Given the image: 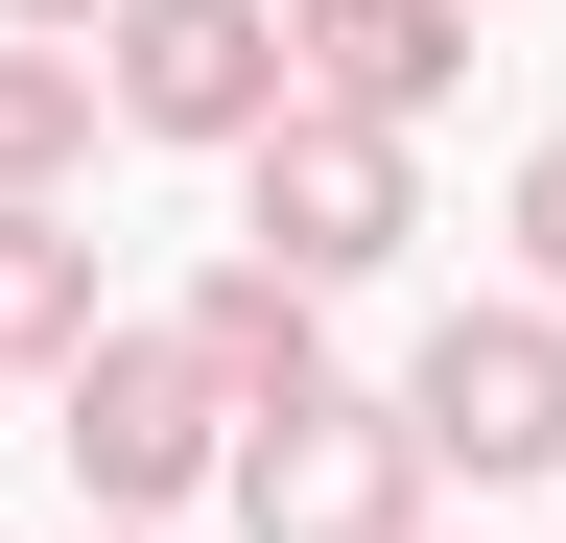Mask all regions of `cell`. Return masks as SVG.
I'll return each instance as SVG.
<instances>
[{
	"mask_svg": "<svg viewBox=\"0 0 566 543\" xmlns=\"http://www.w3.org/2000/svg\"><path fill=\"white\" fill-rule=\"evenodd\" d=\"M48 449H71V497H95V520H166L189 472H237V401H212L189 331H95V355L48 378Z\"/></svg>",
	"mask_w": 566,
	"mask_h": 543,
	"instance_id": "6da1fadb",
	"label": "cell"
},
{
	"mask_svg": "<svg viewBox=\"0 0 566 543\" xmlns=\"http://www.w3.org/2000/svg\"><path fill=\"white\" fill-rule=\"evenodd\" d=\"M424 237V166L378 143V118H307L283 95L237 143V260H283V284H378V260Z\"/></svg>",
	"mask_w": 566,
	"mask_h": 543,
	"instance_id": "7a4b0ae2",
	"label": "cell"
},
{
	"mask_svg": "<svg viewBox=\"0 0 566 543\" xmlns=\"http://www.w3.org/2000/svg\"><path fill=\"white\" fill-rule=\"evenodd\" d=\"M401 426H424V472H472V497H495V472H566V307L543 284L520 307H449L401 355Z\"/></svg>",
	"mask_w": 566,
	"mask_h": 543,
	"instance_id": "3957f363",
	"label": "cell"
},
{
	"mask_svg": "<svg viewBox=\"0 0 566 543\" xmlns=\"http://www.w3.org/2000/svg\"><path fill=\"white\" fill-rule=\"evenodd\" d=\"M237 543H424V426L354 401V378L237 426Z\"/></svg>",
	"mask_w": 566,
	"mask_h": 543,
	"instance_id": "277c9868",
	"label": "cell"
},
{
	"mask_svg": "<svg viewBox=\"0 0 566 543\" xmlns=\"http://www.w3.org/2000/svg\"><path fill=\"white\" fill-rule=\"evenodd\" d=\"M95 118L237 166L260 118H283V0H118V24H95Z\"/></svg>",
	"mask_w": 566,
	"mask_h": 543,
	"instance_id": "5b68a950",
	"label": "cell"
},
{
	"mask_svg": "<svg viewBox=\"0 0 566 543\" xmlns=\"http://www.w3.org/2000/svg\"><path fill=\"white\" fill-rule=\"evenodd\" d=\"M449 72H472V0H283V95L307 118H378L401 143Z\"/></svg>",
	"mask_w": 566,
	"mask_h": 543,
	"instance_id": "8992f818",
	"label": "cell"
},
{
	"mask_svg": "<svg viewBox=\"0 0 566 543\" xmlns=\"http://www.w3.org/2000/svg\"><path fill=\"white\" fill-rule=\"evenodd\" d=\"M166 331L212 355V401H237V426H283V401H331V284H283V260H212V284H189Z\"/></svg>",
	"mask_w": 566,
	"mask_h": 543,
	"instance_id": "52a82bcc",
	"label": "cell"
},
{
	"mask_svg": "<svg viewBox=\"0 0 566 543\" xmlns=\"http://www.w3.org/2000/svg\"><path fill=\"white\" fill-rule=\"evenodd\" d=\"M95 237H71V189H24V213H0V378H71L95 355Z\"/></svg>",
	"mask_w": 566,
	"mask_h": 543,
	"instance_id": "ba28073f",
	"label": "cell"
},
{
	"mask_svg": "<svg viewBox=\"0 0 566 543\" xmlns=\"http://www.w3.org/2000/svg\"><path fill=\"white\" fill-rule=\"evenodd\" d=\"M95 166V48H0V213Z\"/></svg>",
	"mask_w": 566,
	"mask_h": 543,
	"instance_id": "9c48e42d",
	"label": "cell"
},
{
	"mask_svg": "<svg viewBox=\"0 0 566 543\" xmlns=\"http://www.w3.org/2000/svg\"><path fill=\"white\" fill-rule=\"evenodd\" d=\"M520 284H543V307H566V143H543V166H520Z\"/></svg>",
	"mask_w": 566,
	"mask_h": 543,
	"instance_id": "30bf717a",
	"label": "cell"
},
{
	"mask_svg": "<svg viewBox=\"0 0 566 543\" xmlns=\"http://www.w3.org/2000/svg\"><path fill=\"white\" fill-rule=\"evenodd\" d=\"M0 24H24V48H71V24H118V0H0Z\"/></svg>",
	"mask_w": 566,
	"mask_h": 543,
	"instance_id": "8fae6325",
	"label": "cell"
},
{
	"mask_svg": "<svg viewBox=\"0 0 566 543\" xmlns=\"http://www.w3.org/2000/svg\"><path fill=\"white\" fill-rule=\"evenodd\" d=\"M95 543H142V520H95Z\"/></svg>",
	"mask_w": 566,
	"mask_h": 543,
	"instance_id": "7c38bea8",
	"label": "cell"
},
{
	"mask_svg": "<svg viewBox=\"0 0 566 543\" xmlns=\"http://www.w3.org/2000/svg\"><path fill=\"white\" fill-rule=\"evenodd\" d=\"M424 543H449V520H424Z\"/></svg>",
	"mask_w": 566,
	"mask_h": 543,
	"instance_id": "4fadbf2b",
	"label": "cell"
}]
</instances>
